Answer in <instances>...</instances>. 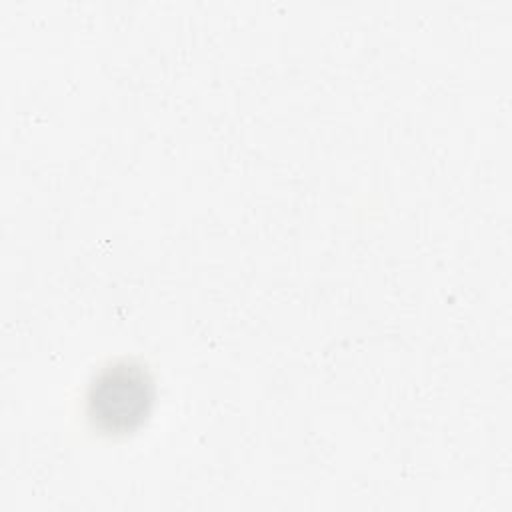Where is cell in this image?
Segmentation results:
<instances>
[{
  "mask_svg": "<svg viewBox=\"0 0 512 512\" xmlns=\"http://www.w3.org/2000/svg\"><path fill=\"white\" fill-rule=\"evenodd\" d=\"M154 384L150 374L134 362L106 366L90 384L88 418L104 432L120 434L140 426L150 414Z\"/></svg>",
  "mask_w": 512,
  "mask_h": 512,
  "instance_id": "obj_1",
  "label": "cell"
}]
</instances>
